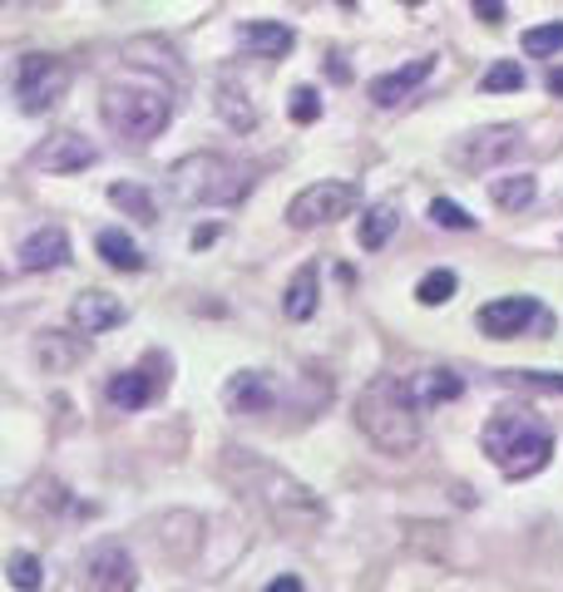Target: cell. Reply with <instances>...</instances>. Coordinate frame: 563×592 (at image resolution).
I'll return each instance as SVG.
<instances>
[{
	"label": "cell",
	"mask_w": 563,
	"mask_h": 592,
	"mask_svg": "<svg viewBox=\"0 0 563 592\" xmlns=\"http://www.w3.org/2000/svg\"><path fill=\"white\" fill-rule=\"evenodd\" d=\"M223 479L252 503L262 519H272L286 533H316L326 523V503L306 489L296 474L267 464L252 449H227L223 454Z\"/></svg>",
	"instance_id": "obj_1"
},
{
	"label": "cell",
	"mask_w": 563,
	"mask_h": 592,
	"mask_svg": "<svg viewBox=\"0 0 563 592\" xmlns=\"http://www.w3.org/2000/svg\"><path fill=\"white\" fill-rule=\"evenodd\" d=\"M173 109H178L173 84L144 65H119L114 75H104V89H99V114H104L109 134L128 138V144L158 138L173 124Z\"/></svg>",
	"instance_id": "obj_2"
},
{
	"label": "cell",
	"mask_w": 563,
	"mask_h": 592,
	"mask_svg": "<svg viewBox=\"0 0 563 592\" xmlns=\"http://www.w3.org/2000/svg\"><path fill=\"white\" fill-rule=\"evenodd\" d=\"M480 449L504 479H533L553 459V430L529 405H499L480 430Z\"/></svg>",
	"instance_id": "obj_3"
},
{
	"label": "cell",
	"mask_w": 563,
	"mask_h": 592,
	"mask_svg": "<svg viewBox=\"0 0 563 592\" xmlns=\"http://www.w3.org/2000/svg\"><path fill=\"white\" fill-rule=\"evenodd\" d=\"M356 424L365 430V440L381 454H405L420 449V400H415L410 380H395V375H375L361 385L356 395Z\"/></svg>",
	"instance_id": "obj_4"
},
{
	"label": "cell",
	"mask_w": 563,
	"mask_h": 592,
	"mask_svg": "<svg viewBox=\"0 0 563 592\" xmlns=\"http://www.w3.org/2000/svg\"><path fill=\"white\" fill-rule=\"evenodd\" d=\"M168 187L188 207H233L252 193V168L223 153H188L168 168Z\"/></svg>",
	"instance_id": "obj_5"
},
{
	"label": "cell",
	"mask_w": 563,
	"mask_h": 592,
	"mask_svg": "<svg viewBox=\"0 0 563 592\" xmlns=\"http://www.w3.org/2000/svg\"><path fill=\"white\" fill-rule=\"evenodd\" d=\"M356 203H361L356 183H336V178H322V183L302 187V193L286 203V223H292L296 232H306V227H331V223H341V217H351Z\"/></svg>",
	"instance_id": "obj_6"
},
{
	"label": "cell",
	"mask_w": 563,
	"mask_h": 592,
	"mask_svg": "<svg viewBox=\"0 0 563 592\" xmlns=\"http://www.w3.org/2000/svg\"><path fill=\"white\" fill-rule=\"evenodd\" d=\"M69 89V69L55 55H25L15 65V104L20 114H49Z\"/></svg>",
	"instance_id": "obj_7"
},
{
	"label": "cell",
	"mask_w": 563,
	"mask_h": 592,
	"mask_svg": "<svg viewBox=\"0 0 563 592\" xmlns=\"http://www.w3.org/2000/svg\"><path fill=\"white\" fill-rule=\"evenodd\" d=\"M519 148H523V128L484 124V128H474V134H464L450 158H454V168H464V173H489V168L509 163Z\"/></svg>",
	"instance_id": "obj_8"
},
{
	"label": "cell",
	"mask_w": 563,
	"mask_h": 592,
	"mask_svg": "<svg viewBox=\"0 0 563 592\" xmlns=\"http://www.w3.org/2000/svg\"><path fill=\"white\" fill-rule=\"evenodd\" d=\"M79 588L85 592H134L138 588V562L119 543H99L85 562H79Z\"/></svg>",
	"instance_id": "obj_9"
},
{
	"label": "cell",
	"mask_w": 563,
	"mask_h": 592,
	"mask_svg": "<svg viewBox=\"0 0 563 592\" xmlns=\"http://www.w3.org/2000/svg\"><path fill=\"white\" fill-rule=\"evenodd\" d=\"M549 321L543 306L533 296H494V301L480 306V331L494 335V341H509V335H523L529 326Z\"/></svg>",
	"instance_id": "obj_10"
},
{
	"label": "cell",
	"mask_w": 563,
	"mask_h": 592,
	"mask_svg": "<svg viewBox=\"0 0 563 592\" xmlns=\"http://www.w3.org/2000/svg\"><path fill=\"white\" fill-rule=\"evenodd\" d=\"M94 158H99V148L89 144L79 128H55V134L35 148V168H40V173H79V168H89Z\"/></svg>",
	"instance_id": "obj_11"
},
{
	"label": "cell",
	"mask_w": 563,
	"mask_h": 592,
	"mask_svg": "<svg viewBox=\"0 0 563 592\" xmlns=\"http://www.w3.org/2000/svg\"><path fill=\"white\" fill-rule=\"evenodd\" d=\"M430 75H435V55L410 59V65L391 69V75H381V79H371V104H375V109H395V104H405V99H410Z\"/></svg>",
	"instance_id": "obj_12"
},
{
	"label": "cell",
	"mask_w": 563,
	"mask_h": 592,
	"mask_svg": "<svg viewBox=\"0 0 563 592\" xmlns=\"http://www.w3.org/2000/svg\"><path fill=\"white\" fill-rule=\"evenodd\" d=\"M124 316H128L124 301L109 292H79L75 301H69V321L79 326V335H99V331H109V326H119Z\"/></svg>",
	"instance_id": "obj_13"
},
{
	"label": "cell",
	"mask_w": 563,
	"mask_h": 592,
	"mask_svg": "<svg viewBox=\"0 0 563 592\" xmlns=\"http://www.w3.org/2000/svg\"><path fill=\"white\" fill-rule=\"evenodd\" d=\"M69 262V237L59 227H40L20 242V272H59Z\"/></svg>",
	"instance_id": "obj_14"
},
{
	"label": "cell",
	"mask_w": 563,
	"mask_h": 592,
	"mask_svg": "<svg viewBox=\"0 0 563 592\" xmlns=\"http://www.w3.org/2000/svg\"><path fill=\"white\" fill-rule=\"evenodd\" d=\"M85 355H89L85 335H69V331H40L35 335V361H40V371H45V375L75 371Z\"/></svg>",
	"instance_id": "obj_15"
},
{
	"label": "cell",
	"mask_w": 563,
	"mask_h": 592,
	"mask_svg": "<svg viewBox=\"0 0 563 592\" xmlns=\"http://www.w3.org/2000/svg\"><path fill=\"white\" fill-rule=\"evenodd\" d=\"M272 400H277V390L262 371H237L223 385V405L237 414H262V410H272Z\"/></svg>",
	"instance_id": "obj_16"
},
{
	"label": "cell",
	"mask_w": 563,
	"mask_h": 592,
	"mask_svg": "<svg viewBox=\"0 0 563 592\" xmlns=\"http://www.w3.org/2000/svg\"><path fill=\"white\" fill-rule=\"evenodd\" d=\"M237 45H243L247 55L282 59L286 49L296 45V35L282 25V20H243V25H237Z\"/></svg>",
	"instance_id": "obj_17"
},
{
	"label": "cell",
	"mask_w": 563,
	"mask_h": 592,
	"mask_svg": "<svg viewBox=\"0 0 563 592\" xmlns=\"http://www.w3.org/2000/svg\"><path fill=\"white\" fill-rule=\"evenodd\" d=\"M164 375H148V371H119L114 380L104 385L109 405H119V410H144L148 400H154L158 390H164Z\"/></svg>",
	"instance_id": "obj_18"
},
{
	"label": "cell",
	"mask_w": 563,
	"mask_h": 592,
	"mask_svg": "<svg viewBox=\"0 0 563 592\" xmlns=\"http://www.w3.org/2000/svg\"><path fill=\"white\" fill-rule=\"evenodd\" d=\"M316 296H322V272H316V262L296 266V276L286 282V292H282L286 321H312V316H316Z\"/></svg>",
	"instance_id": "obj_19"
},
{
	"label": "cell",
	"mask_w": 563,
	"mask_h": 592,
	"mask_svg": "<svg viewBox=\"0 0 563 592\" xmlns=\"http://www.w3.org/2000/svg\"><path fill=\"white\" fill-rule=\"evenodd\" d=\"M217 114H223V124L227 128H237V134H247V128H257V109H252V99L243 94V89L233 84V79H217Z\"/></svg>",
	"instance_id": "obj_20"
},
{
	"label": "cell",
	"mask_w": 563,
	"mask_h": 592,
	"mask_svg": "<svg viewBox=\"0 0 563 592\" xmlns=\"http://www.w3.org/2000/svg\"><path fill=\"white\" fill-rule=\"evenodd\" d=\"M489 197H494V207H504V213H523V207L539 197V178H533V173L494 178V183H489Z\"/></svg>",
	"instance_id": "obj_21"
},
{
	"label": "cell",
	"mask_w": 563,
	"mask_h": 592,
	"mask_svg": "<svg viewBox=\"0 0 563 592\" xmlns=\"http://www.w3.org/2000/svg\"><path fill=\"white\" fill-rule=\"evenodd\" d=\"M99 257H104L109 266H119V272H138L144 266V252H138V242L128 232H119V227H104V232L94 237Z\"/></svg>",
	"instance_id": "obj_22"
},
{
	"label": "cell",
	"mask_w": 563,
	"mask_h": 592,
	"mask_svg": "<svg viewBox=\"0 0 563 592\" xmlns=\"http://www.w3.org/2000/svg\"><path fill=\"white\" fill-rule=\"evenodd\" d=\"M109 203L119 207V213H128L134 223H158V203L148 187L138 183H109Z\"/></svg>",
	"instance_id": "obj_23"
},
{
	"label": "cell",
	"mask_w": 563,
	"mask_h": 592,
	"mask_svg": "<svg viewBox=\"0 0 563 592\" xmlns=\"http://www.w3.org/2000/svg\"><path fill=\"white\" fill-rule=\"evenodd\" d=\"M395 227H401V207H395V203H375L371 213L361 217V247H365V252H381V247L391 242Z\"/></svg>",
	"instance_id": "obj_24"
},
{
	"label": "cell",
	"mask_w": 563,
	"mask_h": 592,
	"mask_svg": "<svg viewBox=\"0 0 563 592\" xmlns=\"http://www.w3.org/2000/svg\"><path fill=\"white\" fill-rule=\"evenodd\" d=\"M460 390H464V380L454 371H425L420 380H415V400L420 405H450V400H460Z\"/></svg>",
	"instance_id": "obj_25"
},
{
	"label": "cell",
	"mask_w": 563,
	"mask_h": 592,
	"mask_svg": "<svg viewBox=\"0 0 563 592\" xmlns=\"http://www.w3.org/2000/svg\"><path fill=\"white\" fill-rule=\"evenodd\" d=\"M523 55H563V20H549V25H533V30H523Z\"/></svg>",
	"instance_id": "obj_26"
},
{
	"label": "cell",
	"mask_w": 563,
	"mask_h": 592,
	"mask_svg": "<svg viewBox=\"0 0 563 592\" xmlns=\"http://www.w3.org/2000/svg\"><path fill=\"white\" fill-rule=\"evenodd\" d=\"M10 582H15L20 592H40L45 588V562L35 558V553H10Z\"/></svg>",
	"instance_id": "obj_27"
},
{
	"label": "cell",
	"mask_w": 563,
	"mask_h": 592,
	"mask_svg": "<svg viewBox=\"0 0 563 592\" xmlns=\"http://www.w3.org/2000/svg\"><path fill=\"white\" fill-rule=\"evenodd\" d=\"M454 286H460V282H454V272H444V266H440V272H425L420 286H415V301H420V306H444L454 296Z\"/></svg>",
	"instance_id": "obj_28"
},
{
	"label": "cell",
	"mask_w": 563,
	"mask_h": 592,
	"mask_svg": "<svg viewBox=\"0 0 563 592\" xmlns=\"http://www.w3.org/2000/svg\"><path fill=\"white\" fill-rule=\"evenodd\" d=\"M35 503L49 513H89V503L69 499V489H59L55 479H35Z\"/></svg>",
	"instance_id": "obj_29"
},
{
	"label": "cell",
	"mask_w": 563,
	"mask_h": 592,
	"mask_svg": "<svg viewBox=\"0 0 563 592\" xmlns=\"http://www.w3.org/2000/svg\"><path fill=\"white\" fill-rule=\"evenodd\" d=\"M430 217H435L440 227H450V232H470V227H474V217L464 213L460 203H450V197H435V203H430Z\"/></svg>",
	"instance_id": "obj_30"
},
{
	"label": "cell",
	"mask_w": 563,
	"mask_h": 592,
	"mask_svg": "<svg viewBox=\"0 0 563 592\" xmlns=\"http://www.w3.org/2000/svg\"><path fill=\"white\" fill-rule=\"evenodd\" d=\"M484 89H489V94H499V89H523V69L514 65V59H499V65L484 75Z\"/></svg>",
	"instance_id": "obj_31"
},
{
	"label": "cell",
	"mask_w": 563,
	"mask_h": 592,
	"mask_svg": "<svg viewBox=\"0 0 563 592\" xmlns=\"http://www.w3.org/2000/svg\"><path fill=\"white\" fill-rule=\"evenodd\" d=\"M292 118L296 124H316L322 118V99H316V89H292Z\"/></svg>",
	"instance_id": "obj_32"
},
{
	"label": "cell",
	"mask_w": 563,
	"mask_h": 592,
	"mask_svg": "<svg viewBox=\"0 0 563 592\" xmlns=\"http://www.w3.org/2000/svg\"><path fill=\"white\" fill-rule=\"evenodd\" d=\"M504 380H509V385H529V390H563V375L559 371H509V375H504Z\"/></svg>",
	"instance_id": "obj_33"
},
{
	"label": "cell",
	"mask_w": 563,
	"mask_h": 592,
	"mask_svg": "<svg viewBox=\"0 0 563 592\" xmlns=\"http://www.w3.org/2000/svg\"><path fill=\"white\" fill-rule=\"evenodd\" d=\"M470 10L484 25H504V0H470Z\"/></svg>",
	"instance_id": "obj_34"
},
{
	"label": "cell",
	"mask_w": 563,
	"mask_h": 592,
	"mask_svg": "<svg viewBox=\"0 0 563 592\" xmlns=\"http://www.w3.org/2000/svg\"><path fill=\"white\" fill-rule=\"evenodd\" d=\"M267 592H302V578H292V572H282V578L267 582Z\"/></svg>",
	"instance_id": "obj_35"
},
{
	"label": "cell",
	"mask_w": 563,
	"mask_h": 592,
	"mask_svg": "<svg viewBox=\"0 0 563 592\" xmlns=\"http://www.w3.org/2000/svg\"><path fill=\"white\" fill-rule=\"evenodd\" d=\"M549 94H563V69H549Z\"/></svg>",
	"instance_id": "obj_36"
},
{
	"label": "cell",
	"mask_w": 563,
	"mask_h": 592,
	"mask_svg": "<svg viewBox=\"0 0 563 592\" xmlns=\"http://www.w3.org/2000/svg\"><path fill=\"white\" fill-rule=\"evenodd\" d=\"M336 5H346V10H351V5H356V0H336Z\"/></svg>",
	"instance_id": "obj_37"
},
{
	"label": "cell",
	"mask_w": 563,
	"mask_h": 592,
	"mask_svg": "<svg viewBox=\"0 0 563 592\" xmlns=\"http://www.w3.org/2000/svg\"><path fill=\"white\" fill-rule=\"evenodd\" d=\"M401 5H425V0H401Z\"/></svg>",
	"instance_id": "obj_38"
}]
</instances>
